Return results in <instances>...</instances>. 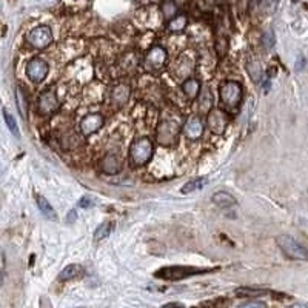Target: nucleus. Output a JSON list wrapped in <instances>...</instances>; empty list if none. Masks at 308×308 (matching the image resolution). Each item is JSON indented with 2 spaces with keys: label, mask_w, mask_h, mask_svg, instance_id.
I'll return each instance as SVG.
<instances>
[{
  "label": "nucleus",
  "mask_w": 308,
  "mask_h": 308,
  "mask_svg": "<svg viewBox=\"0 0 308 308\" xmlns=\"http://www.w3.org/2000/svg\"><path fill=\"white\" fill-rule=\"evenodd\" d=\"M205 183H207V177H198V179H193V180H190L188 183H185L183 187H182V193L183 194H190V193H193V191H196V190H201V188H204L205 187Z\"/></svg>",
  "instance_id": "nucleus-19"
},
{
  "label": "nucleus",
  "mask_w": 308,
  "mask_h": 308,
  "mask_svg": "<svg viewBox=\"0 0 308 308\" xmlns=\"http://www.w3.org/2000/svg\"><path fill=\"white\" fill-rule=\"evenodd\" d=\"M153 144L150 139L142 137V139H137V141L131 145L130 148V154H131V160L136 166H142L145 163H148V160L153 156Z\"/></svg>",
  "instance_id": "nucleus-1"
},
{
  "label": "nucleus",
  "mask_w": 308,
  "mask_h": 308,
  "mask_svg": "<svg viewBox=\"0 0 308 308\" xmlns=\"http://www.w3.org/2000/svg\"><path fill=\"white\" fill-rule=\"evenodd\" d=\"M102 170L106 174H116L122 170V160L114 154H108L102 162Z\"/></svg>",
  "instance_id": "nucleus-12"
},
{
  "label": "nucleus",
  "mask_w": 308,
  "mask_h": 308,
  "mask_svg": "<svg viewBox=\"0 0 308 308\" xmlns=\"http://www.w3.org/2000/svg\"><path fill=\"white\" fill-rule=\"evenodd\" d=\"M130 96V88L127 85H119L113 91V99L119 103H125Z\"/></svg>",
  "instance_id": "nucleus-21"
},
{
  "label": "nucleus",
  "mask_w": 308,
  "mask_h": 308,
  "mask_svg": "<svg viewBox=\"0 0 308 308\" xmlns=\"http://www.w3.org/2000/svg\"><path fill=\"white\" fill-rule=\"evenodd\" d=\"M236 296L239 297H258L261 294H267L268 291L265 290H258V288H247V287H242V288H237L236 291Z\"/></svg>",
  "instance_id": "nucleus-20"
},
{
  "label": "nucleus",
  "mask_w": 308,
  "mask_h": 308,
  "mask_svg": "<svg viewBox=\"0 0 308 308\" xmlns=\"http://www.w3.org/2000/svg\"><path fill=\"white\" fill-rule=\"evenodd\" d=\"M79 205L83 207V208H90V207H93V201H91L90 198H83V199L79 202Z\"/></svg>",
  "instance_id": "nucleus-30"
},
{
  "label": "nucleus",
  "mask_w": 308,
  "mask_h": 308,
  "mask_svg": "<svg viewBox=\"0 0 308 308\" xmlns=\"http://www.w3.org/2000/svg\"><path fill=\"white\" fill-rule=\"evenodd\" d=\"M4 119H5V124L8 125V128H10V131L13 133V136L16 137V139H19L20 137V131H19V127H17V124H16V119L8 113V109H4Z\"/></svg>",
  "instance_id": "nucleus-23"
},
{
  "label": "nucleus",
  "mask_w": 308,
  "mask_h": 308,
  "mask_svg": "<svg viewBox=\"0 0 308 308\" xmlns=\"http://www.w3.org/2000/svg\"><path fill=\"white\" fill-rule=\"evenodd\" d=\"M166 62V51L162 48V46H153L147 55V64L151 67V68H160L163 67Z\"/></svg>",
  "instance_id": "nucleus-11"
},
{
  "label": "nucleus",
  "mask_w": 308,
  "mask_h": 308,
  "mask_svg": "<svg viewBox=\"0 0 308 308\" xmlns=\"http://www.w3.org/2000/svg\"><path fill=\"white\" fill-rule=\"evenodd\" d=\"M220 100L227 109H236L242 100V87L233 80L225 82L220 88Z\"/></svg>",
  "instance_id": "nucleus-4"
},
{
  "label": "nucleus",
  "mask_w": 308,
  "mask_h": 308,
  "mask_svg": "<svg viewBox=\"0 0 308 308\" xmlns=\"http://www.w3.org/2000/svg\"><path fill=\"white\" fill-rule=\"evenodd\" d=\"M59 108V100L54 91H45L39 99V109L43 114H49Z\"/></svg>",
  "instance_id": "nucleus-9"
},
{
  "label": "nucleus",
  "mask_w": 308,
  "mask_h": 308,
  "mask_svg": "<svg viewBox=\"0 0 308 308\" xmlns=\"http://www.w3.org/2000/svg\"><path fill=\"white\" fill-rule=\"evenodd\" d=\"M16 100H17V105H19V111H20V114H22V117L23 119H26V116H28V106H26V100H25V96L22 94V91H20V88H17L16 90Z\"/></svg>",
  "instance_id": "nucleus-25"
},
{
  "label": "nucleus",
  "mask_w": 308,
  "mask_h": 308,
  "mask_svg": "<svg viewBox=\"0 0 308 308\" xmlns=\"http://www.w3.org/2000/svg\"><path fill=\"white\" fill-rule=\"evenodd\" d=\"M199 91H201V83L199 80L196 79H188L185 80L183 83V93L190 97V99H196L199 96Z\"/></svg>",
  "instance_id": "nucleus-16"
},
{
  "label": "nucleus",
  "mask_w": 308,
  "mask_h": 308,
  "mask_svg": "<svg viewBox=\"0 0 308 308\" xmlns=\"http://www.w3.org/2000/svg\"><path fill=\"white\" fill-rule=\"evenodd\" d=\"M276 5H277V0H262V4H261L262 10H264L265 13H271V11H274Z\"/></svg>",
  "instance_id": "nucleus-28"
},
{
  "label": "nucleus",
  "mask_w": 308,
  "mask_h": 308,
  "mask_svg": "<svg viewBox=\"0 0 308 308\" xmlns=\"http://www.w3.org/2000/svg\"><path fill=\"white\" fill-rule=\"evenodd\" d=\"M264 42H265V46L267 48H271L274 45V39H273V33H267L264 36Z\"/></svg>",
  "instance_id": "nucleus-29"
},
{
  "label": "nucleus",
  "mask_w": 308,
  "mask_h": 308,
  "mask_svg": "<svg viewBox=\"0 0 308 308\" xmlns=\"http://www.w3.org/2000/svg\"><path fill=\"white\" fill-rule=\"evenodd\" d=\"M36 204H37V208L40 210V213L49 219V220H57V214H55L52 205L43 198V196H36Z\"/></svg>",
  "instance_id": "nucleus-15"
},
{
  "label": "nucleus",
  "mask_w": 308,
  "mask_h": 308,
  "mask_svg": "<svg viewBox=\"0 0 308 308\" xmlns=\"http://www.w3.org/2000/svg\"><path fill=\"white\" fill-rule=\"evenodd\" d=\"M213 106V96L210 88H204L202 93L199 94V108L202 113H208L210 108Z\"/></svg>",
  "instance_id": "nucleus-18"
},
{
  "label": "nucleus",
  "mask_w": 308,
  "mask_h": 308,
  "mask_svg": "<svg viewBox=\"0 0 308 308\" xmlns=\"http://www.w3.org/2000/svg\"><path fill=\"white\" fill-rule=\"evenodd\" d=\"M52 42V33L48 26H37L28 34V43L37 49L46 48Z\"/></svg>",
  "instance_id": "nucleus-5"
},
{
  "label": "nucleus",
  "mask_w": 308,
  "mask_h": 308,
  "mask_svg": "<svg viewBox=\"0 0 308 308\" xmlns=\"http://www.w3.org/2000/svg\"><path fill=\"white\" fill-rule=\"evenodd\" d=\"M162 13H163V16H165L166 19H170V17H174V16H176L177 8H176V5L171 2V0H166V2L162 5Z\"/></svg>",
  "instance_id": "nucleus-27"
},
{
  "label": "nucleus",
  "mask_w": 308,
  "mask_h": 308,
  "mask_svg": "<svg viewBox=\"0 0 308 308\" xmlns=\"http://www.w3.org/2000/svg\"><path fill=\"white\" fill-rule=\"evenodd\" d=\"M213 204L219 208H231L236 205V199L228 191H219L213 196Z\"/></svg>",
  "instance_id": "nucleus-13"
},
{
  "label": "nucleus",
  "mask_w": 308,
  "mask_h": 308,
  "mask_svg": "<svg viewBox=\"0 0 308 308\" xmlns=\"http://www.w3.org/2000/svg\"><path fill=\"white\" fill-rule=\"evenodd\" d=\"M228 127V117L227 114L223 113L222 109H214V111H210L208 114V128L211 133L217 134V136H222L225 133Z\"/></svg>",
  "instance_id": "nucleus-7"
},
{
  "label": "nucleus",
  "mask_w": 308,
  "mask_h": 308,
  "mask_svg": "<svg viewBox=\"0 0 308 308\" xmlns=\"http://www.w3.org/2000/svg\"><path fill=\"white\" fill-rule=\"evenodd\" d=\"M83 273V268L77 264H71L68 267H65L60 273V279L62 281H70V279H76Z\"/></svg>",
  "instance_id": "nucleus-17"
},
{
  "label": "nucleus",
  "mask_w": 308,
  "mask_h": 308,
  "mask_svg": "<svg viewBox=\"0 0 308 308\" xmlns=\"http://www.w3.org/2000/svg\"><path fill=\"white\" fill-rule=\"evenodd\" d=\"M102 125H103V117L100 114H90V116H87L85 119L82 120L80 130H82V133L85 134V136H91Z\"/></svg>",
  "instance_id": "nucleus-10"
},
{
  "label": "nucleus",
  "mask_w": 308,
  "mask_h": 308,
  "mask_svg": "<svg viewBox=\"0 0 308 308\" xmlns=\"http://www.w3.org/2000/svg\"><path fill=\"white\" fill-rule=\"evenodd\" d=\"M187 17L185 16H177L174 19H171L170 25H168V28H170V31H174V33H179L182 30H185L187 26Z\"/></svg>",
  "instance_id": "nucleus-22"
},
{
  "label": "nucleus",
  "mask_w": 308,
  "mask_h": 308,
  "mask_svg": "<svg viewBox=\"0 0 308 308\" xmlns=\"http://www.w3.org/2000/svg\"><path fill=\"white\" fill-rule=\"evenodd\" d=\"M247 70H248L251 79H253L255 82H259V79H261V65H259V64H256V62H248Z\"/></svg>",
  "instance_id": "nucleus-26"
},
{
  "label": "nucleus",
  "mask_w": 308,
  "mask_h": 308,
  "mask_svg": "<svg viewBox=\"0 0 308 308\" xmlns=\"http://www.w3.org/2000/svg\"><path fill=\"white\" fill-rule=\"evenodd\" d=\"M204 133V124L201 122L199 117H191L187 125H185V134L190 137V139H198L201 137Z\"/></svg>",
  "instance_id": "nucleus-14"
},
{
  "label": "nucleus",
  "mask_w": 308,
  "mask_h": 308,
  "mask_svg": "<svg viewBox=\"0 0 308 308\" xmlns=\"http://www.w3.org/2000/svg\"><path fill=\"white\" fill-rule=\"evenodd\" d=\"M277 243L290 259L308 261V250L302 243H299L296 239H293L287 234H282V236L277 237Z\"/></svg>",
  "instance_id": "nucleus-3"
},
{
  "label": "nucleus",
  "mask_w": 308,
  "mask_h": 308,
  "mask_svg": "<svg viewBox=\"0 0 308 308\" xmlns=\"http://www.w3.org/2000/svg\"><path fill=\"white\" fill-rule=\"evenodd\" d=\"M111 231H113V225H111L109 222H105V223H102V225L97 227V230L94 233V239L96 240H102V239L108 237L111 234Z\"/></svg>",
  "instance_id": "nucleus-24"
},
{
  "label": "nucleus",
  "mask_w": 308,
  "mask_h": 308,
  "mask_svg": "<svg viewBox=\"0 0 308 308\" xmlns=\"http://www.w3.org/2000/svg\"><path fill=\"white\" fill-rule=\"evenodd\" d=\"M48 64L42 59H33L30 64L26 65V76L31 82L34 83H40L42 80H45V77L48 76Z\"/></svg>",
  "instance_id": "nucleus-6"
},
{
  "label": "nucleus",
  "mask_w": 308,
  "mask_h": 308,
  "mask_svg": "<svg viewBox=\"0 0 308 308\" xmlns=\"http://www.w3.org/2000/svg\"><path fill=\"white\" fill-rule=\"evenodd\" d=\"M179 133V128L176 124H171V122H163L160 127H159V142L165 147H170L174 144L176 141V136Z\"/></svg>",
  "instance_id": "nucleus-8"
},
{
  "label": "nucleus",
  "mask_w": 308,
  "mask_h": 308,
  "mask_svg": "<svg viewBox=\"0 0 308 308\" xmlns=\"http://www.w3.org/2000/svg\"><path fill=\"white\" fill-rule=\"evenodd\" d=\"M305 65V62H303V57H300V60H299V65H297V68L296 70H302V67Z\"/></svg>",
  "instance_id": "nucleus-31"
},
{
  "label": "nucleus",
  "mask_w": 308,
  "mask_h": 308,
  "mask_svg": "<svg viewBox=\"0 0 308 308\" xmlns=\"http://www.w3.org/2000/svg\"><path fill=\"white\" fill-rule=\"evenodd\" d=\"M208 270H202V268H196V267H180V265H174V267H165L160 268L156 273V277L165 279V281H182L185 277L194 276V274H201V273H207Z\"/></svg>",
  "instance_id": "nucleus-2"
}]
</instances>
